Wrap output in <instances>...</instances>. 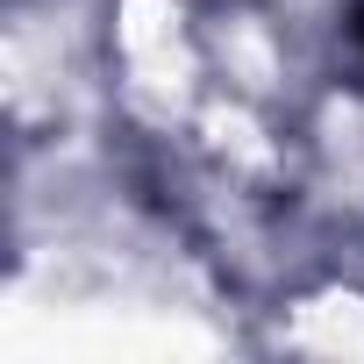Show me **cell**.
<instances>
[{"label": "cell", "mask_w": 364, "mask_h": 364, "mask_svg": "<svg viewBox=\"0 0 364 364\" xmlns=\"http://www.w3.org/2000/svg\"><path fill=\"white\" fill-rule=\"evenodd\" d=\"M293 336L314 350H336V357H364V300H350V293L314 300V307H300Z\"/></svg>", "instance_id": "cell-1"}, {"label": "cell", "mask_w": 364, "mask_h": 364, "mask_svg": "<svg viewBox=\"0 0 364 364\" xmlns=\"http://www.w3.org/2000/svg\"><path fill=\"white\" fill-rule=\"evenodd\" d=\"M122 43H129V58H164L171 50V0H122Z\"/></svg>", "instance_id": "cell-2"}, {"label": "cell", "mask_w": 364, "mask_h": 364, "mask_svg": "<svg viewBox=\"0 0 364 364\" xmlns=\"http://www.w3.org/2000/svg\"><path fill=\"white\" fill-rule=\"evenodd\" d=\"M229 65L250 79V86H272V43L257 29H229Z\"/></svg>", "instance_id": "cell-3"}, {"label": "cell", "mask_w": 364, "mask_h": 364, "mask_svg": "<svg viewBox=\"0 0 364 364\" xmlns=\"http://www.w3.org/2000/svg\"><path fill=\"white\" fill-rule=\"evenodd\" d=\"M208 129H215V143H229V150H243V157H264V143H257V129H250L243 114L215 107V114H208Z\"/></svg>", "instance_id": "cell-4"}]
</instances>
